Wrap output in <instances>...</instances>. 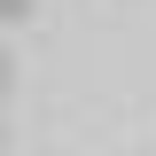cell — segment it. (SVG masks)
I'll return each instance as SVG.
<instances>
[{
  "mask_svg": "<svg viewBox=\"0 0 156 156\" xmlns=\"http://www.w3.org/2000/svg\"><path fill=\"white\" fill-rule=\"evenodd\" d=\"M31 8L39 0H0V23H31Z\"/></svg>",
  "mask_w": 156,
  "mask_h": 156,
  "instance_id": "1",
  "label": "cell"
},
{
  "mask_svg": "<svg viewBox=\"0 0 156 156\" xmlns=\"http://www.w3.org/2000/svg\"><path fill=\"white\" fill-rule=\"evenodd\" d=\"M8 86H16V55L0 47V101H8Z\"/></svg>",
  "mask_w": 156,
  "mask_h": 156,
  "instance_id": "2",
  "label": "cell"
},
{
  "mask_svg": "<svg viewBox=\"0 0 156 156\" xmlns=\"http://www.w3.org/2000/svg\"><path fill=\"white\" fill-rule=\"evenodd\" d=\"M0 156H8V148H0Z\"/></svg>",
  "mask_w": 156,
  "mask_h": 156,
  "instance_id": "3",
  "label": "cell"
}]
</instances>
